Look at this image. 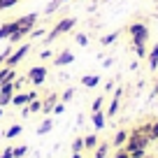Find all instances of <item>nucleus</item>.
Here are the masks:
<instances>
[{
	"label": "nucleus",
	"instance_id": "nucleus-9",
	"mask_svg": "<svg viewBox=\"0 0 158 158\" xmlns=\"http://www.w3.org/2000/svg\"><path fill=\"white\" fill-rule=\"evenodd\" d=\"M72 60H74V54H72V51H68V49L54 56V65H56V68H63V65H70Z\"/></svg>",
	"mask_w": 158,
	"mask_h": 158
},
{
	"label": "nucleus",
	"instance_id": "nucleus-15",
	"mask_svg": "<svg viewBox=\"0 0 158 158\" xmlns=\"http://www.w3.org/2000/svg\"><path fill=\"white\" fill-rule=\"evenodd\" d=\"M98 84H100L98 74H84V77H81V86H86V89H95Z\"/></svg>",
	"mask_w": 158,
	"mask_h": 158
},
{
	"label": "nucleus",
	"instance_id": "nucleus-8",
	"mask_svg": "<svg viewBox=\"0 0 158 158\" xmlns=\"http://www.w3.org/2000/svg\"><path fill=\"white\" fill-rule=\"evenodd\" d=\"M58 100H60V95L56 93V91H51V93L42 100V112H44L47 116H51V112H54V107H56V102H58Z\"/></svg>",
	"mask_w": 158,
	"mask_h": 158
},
{
	"label": "nucleus",
	"instance_id": "nucleus-32",
	"mask_svg": "<svg viewBox=\"0 0 158 158\" xmlns=\"http://www.w3.org/2000/svg\"><path fill=\"white\" fill-rule=\"evenodd\" d=\"M19 0H0V10H7V7H14Z\"/></svg>",
	"mask_w": 158,
	"mask_h": 158
},
{
	"label": "nucleus",
	"instance_id": "nucleus-12",
	"mask_svg": "<svg viewBox=\"0 0 158 158\" xmlns=\"http://www.w3.org/2000/svg\"><path fill=\"white\" fill-rule=\"evenodd\" d=\"M147 60H149V70H158V44H153V49H149Z\"/></svg>",
	"mask_w": 158,
	"mask_h": 158
},
{
	"label": "nucleus",
	"instance_id": "nucleus-4",
	"mask_svg": "<svg viewBox=\"0 0 158 158\" xmlns=\"http://www.w3.org/2000/svg\"><path fill=\"white\" fill-rule=\"evenodd\" d=\"M47 74H49V70L44 68V65H35V68L28 70V74H26V79H28L33 86H42L47 81Z\"/></svg>",
	"mask_w": 158,
	"mask_h": 158
},
{
	"label": "nucleus",
	"instance_id": "nucleus-7",
	"mask_svg": "<svg viewBox=\"0 0 158 158\" xmlns=\"http://www.w3.org/2000/svg\"><path fill=\"white\" fill-rule=\"evenodd\" d=\"M121 95H123V89H116V91H114V98H112V102H109L107 112H105V116H107V118L116 116L118 107H121Z\"/></svg>",
	"mask_w": 158,
	"mask_h": 158
},
{
	"label": "nucleus",
	"instance_id": "nucleus-27",
	"mask_svg": "<svg viewBox=\"0 0 158 158\" xmlns=\"http://www.w3.org/2000/svg\"><path fill=\"white\" fill-rule=\"evenodd\" d=\"M28 153V147H12V156L14 158H23Z\"/></svg>",
	"mask_w": 158,
	"mask_h": 158
},
{
	"label": "nucleus",
	"instance_id": "nucleus-38",
	"mask_svg": "<svg viewBox=\"0 0 158 158\" xmlns=\"http://www.w3.org/2000/svg\"><path fill=\"white\" fill-rule=\"evenodd\" d=\"M40 56L47 60V58H51V51H49V49H44V51H40Z\"/></svg>",
	"mask_w": 158,
	"mask_h": 158
},
{
	"label": "nucleus",
	"instance_id": "nucleus-40",
	"mask_svg": "<svg viewBox=\"0 0 158 158\" xmlns=\"http://www.w3.org/2000/svg\"><path fill=\"white\" fill-rule=\"evenodd\" d=\"M153 93H158V81H156V86H153Z\"/></svg>",
	"mask_w": 158,
	"mask_h": 158
},
{
	"label": "nucleus",
	"instance_id": "nucleus-25",
	"mask_svg": "<svg viewBox=\"0 0 158 158\" xmlns=\"http://www.w3.org/2000/svg\"><path fill=\"white\" fill-rule=\"evenodd\" d=\"M47 33H49V30H44V28H33V30H30V37H33V40H40V37H42V40H44V35Z\"/></svg>",
	"mask_w": 158,
	"mask_h": 158
},
{
	"label": "nucleus",
	"instance_id": "nucleus-23",
	"mask_svg": "<svg viewBox=\"0 0 158 158\" xmlns=\"http://www.w3.org/2000/svg\"><path fill=\"white\" fill-rule=\"evenodd\" d=\"M74 42L79 47H89V35L86 33H74Z\"/></svg>",
	"mask_w": 158,
	"mask_h": 158
},
{
	"label": "nucleus",
	"instance_id": "nucleus-11",
	"mask_svg": "<svg viewBox=\"0 0 158 158\" xmlns=\"http://www.w3.org/2000/svg\"><path fill=\"white\" fill-rule=\"evenodd\" d=\"M128 130H118L116 135H114V139H112V147H116V149H121L126 142H128Z\"/></svg>",
	"mask_w": 158,
	"mask_h": 158
},
{
	"label": "nucleus",
	"instance_id": "nucleus-21",
	"mask_svg": "<svg viewBox=\"0 0 158 158\" xmlns=\"http://www.w3.org/2000/svg\"><path fill=\"white\" fill-rule=\"evenodd\" d=\"M118 35H121L118 30H116V33H109V35H102V37H100V44H105V47H107V44H114V42L118 40Z\"/></svg>",
	"mask_w": 158,
	"mask_h": 158
},
{
	"label": "nucleus",
	"instance_id": "nucleus-6",
	"mask_svg": "<svg viewBox=\"0 0 158 158\" xmlns=\"http://www.w3.org/2000/svg\"><path fill=\"white\" fill-rule=\"evenodd\" d=\"M35 23H37V14H35V12H30V14H23L21 19H16V26L21 28V33H23V35H28L30 30L35 28Z\"/></svg>",
	"mask_w": 158,
	"mask_h": 158
},
{
	"label": "nucleus",
	"instance_id": "nucleus-24",
	"mask_svg": "<svg viewBox=\"0 0 158 158\" xmlns=\"http://www.w3.org/2000/svg\"><path fill=\"white\" fill-rule=\"evenodd\" d=\"M133 47H135V56L137 58H147V54H149L147 44H133Z\"/></svg>",
	"mask_w": 158,
	"mask_h": 158
},
{
	"label": "nucleus",
	"instance_id": "nucleus-31",
	"mask_svg": "<svg viewBox=\"0 0 158 158\" xmlns=\"http://www.w3.org/2000/svg\"><path fill=\"white\" fill-rule=\"evenodd\" d=\"M149 139H151V142H153V139H158V121H153V123H151V130H149Z\"/></svg>",
	"mask_w": 158,
	"mask_h": 158
},
{
	"label": "nucleus",
	"instance_id": "nucleus-33",
	"mask_svg": "<svg viewBox=\"0 0 158 158\" xmlns=\"http://www.w3.org/2000/svg\"><path fill=\"white\" fill-rule=\"evenodd\" d=\"M65 112V102H60V100H58V102H56V107H54V112H51V114H56V116H58V114H63Z\"/></svg>",
	"mask_w": 158,
	"mask_h": 158
},
{
	"label": "nucleus",
	"instance_id": "nucleus-35",
	"mask_svg": "<svg viewBox=\"0 0 158 158\" xmlns=\"http://www.w3.org/2000/svg\"><path fill=\"white\" fill-rule=\"evenodd\" d=\"M130 156L133 158H144L147 156V149H135V151H130Z\"/></svg>",
	"mask_w": 158,
	"mask_h": 158
},
{
	"label": "nucleus",
	"instance_id": "nucleus-42",
	"mask_svg": "<svg viewBox=\"0 0 158 158\" xmlns=\"http://www.w3.org/2000/svg\"><path fill=\"white\" fill-rule=\"evenodd\" d=\"M60 2H70V0H60Z\"/></svg>",
	"mask_w": 158,
	"mask_h": 158
},
{
	"label": "nucleus",
	"instance_id": "nucleus-34",
	"mask_svg": "<svg viewBox=\"0 0 158 158\" xmlns=\"http://www.w3.org/2000/svg\"><path fill=\"white\" fill-rule=\"evenodd\" d=\"M10 54H12V49H5V51H0V68L5 65V60L10 58Z\"/></svg>",
	"mask_w": 158,
	"mask_h": 158
},
{
	"label": "nucleus",
	"instance_id": "nucleus-20",
	"mask_svg": "<svg viewBox=\"0 0 158 158\" xmlns=\"http://www.w3.org/2000/svg\"><path fill=\"white\" fill-rule=\"evenodd\" d=\"M51 128H54V121H51V116H49V118H44V121L37 126V135H47Z\"/></svg>",
	"mask_w": 158,
	"mask_h": 158
},
{
	"label": "nucleus",
	"instance_id": "nucleus-28",
	"mask_svg": "<svg viewBox=\"0 0 158 158\" xmlns=\"http://www.w3.org/2000/svg\"><path fill=\"white\" fill-rule=\"evenodd\" d=\"M60 5H63V2H60V0H51L49 5H47V10H44V12H47V14H54V12L58 10Z\"/></svg>",
	"mask_w": 158,
	"mask_h": 158
},
{
	"label": "nucleus",
	"instance_id": "nucleus-22",
	"mask_svg": "<svg viewBox=\"0 0 158 158\" xmlns=\"http://www.w3.org/2000/svg\"><path fill=\"white\" fill-rule=\"evenodd\" d=\"M102 105H105V95H98V98L93 100V105H91V114L93 112H102Z\"/></svg>",
	"mask_w": 158,
	"mask_h": 158
},
{
	"label": "nucleus",
	"instance_id": "nucleus-2",
	"mask_svg": "<svg viewBox=\"0 0 158 158\" xmlns=\"http://www.w3.org/2000/svg\"><path fill=\"white\" fill-rule=\"evenodd\" d=\"M149 142H151V139H149L147 135H142V133H137V130H133V133L128 135V142L123 144V149L130 153V151H135V149H147Z\"/></svg>",
	"mask_w": 158,
	"mask_h": 158
},
{
	"label": "nucleus",
	"instance_id": "nucleus-16",
	"mask_svg": "<svg viewBox=\"0 0 158 158\" xmlns=\"http://www.w3.org/2000/svg\"><path fill=\"white\" fill-rule=\"evenodd\" d=\"M16 28H19V26H16V21H10V23L0 26V40H7V37H10V35L14 33Z\"/></svg>",
	"mask_w": 158,
	"mask_h": 158
},
{
	"label": "nucleus",
	"instance_id": "nucleus-17",
	"mask_svg": "<svg viewBox=\"0 0 158 158\" xmlns=\"http://www.w3.org/2000/svg\"><path fill=\"white\" fill-rule=\"evenodd\" d=\"M28 102H30L28 93H14L12 95V105H14V107H26Z\"/></svg>",
	"mask_w": 158,
	"mask_h": 158
},
{
	"label": "nucleus",
	"instance_id": "nucleus-26",
	"mask_svg": "<svg viewBox=\"0 0 158 158\" xmlns=\"http://www.w3.org/2000/svg\"><path fill=\"white\" fill-rule=\"evenodd\" d=\"M28 112H33V114L35 112H42V100H40V98L37 100H30V102H28Z\"/></svg>",
	"mask_w": 158,
	"mask_h": 158
},
{
	"label": "nucleus",
	"instance_id": "nucleus-30",
	"mask_svg": "<svg viewBox=\"0 0 158 158\" xmlns=\"http://www.w3.org/2000/svg\"><path fill=\"white\" fill-rule=\"evenodd\" d=\"M72 98H74V89H65L63 95H60V102H70Z\"/></svg>",
	"mask_w": 158,
	"mask_h": 158
},
{
	"label": "nucleus",
	"instance_id": "nucleus-36",
	"mask_svg": "<svg viewBox=\"0 0 158 158\" xmlns=\"http://www.w3.org/2000/svg\"><path fill=\"white\" fill-rule=\"evenodd\" d=\"M114 158H128V151H126V149L121 147V149L116 151V156H114Z\"/></svg>",
	"mask_w": 158,
	"mask_h": 158
},
{
	"label": "nucleus",
	"instance_id": "nucleus-14",
	"mask_svg": "<svg viewBox=\"0 0 158 158\" xmlns=\"http://www.w3.org/2000/svg\"><path fill=\"white\" fill-rule=\"evenodd\" d=\"M98 144H100V139H98V135H95V133H91V135H86V137H84V149H86V151H95Z\"/></svg>",
	"mask_w": 158,
	"mask_h": 158
},
{
	"label": "nucleus",
	"instance_id": "nucleus-29",
	"mask_svg": "<svg viewBox=\"0 0 158 158\" xmlns=\"http://www.w3.org/2000/svg\"><path fill=\"white\" fill-rule=\"evenodd\" d=\"M77 151H84V137H77L72 142V153H77Z\"/></svg>",
	"mask_w": 158,
	"mask_h": 158
},
{
	"label": "nucleus",
	"instance_id": "nucleus-13",
	"mask_svg": "<svg viewBox=\"0 0 158 158\" xmlns=\"http://www.w3.org/2000/svg\"><path fill=\"white\" fill-rule=\"evenodd\" d=\"M91 121H93V126L98 130H102L105 123H107V116H105V112H93V114H91Z\"/></svg>",
	"mask_w": 158,
	"mask_h": 158
},
{
	"label": "nucleus",
	"instance_id": "nucleus-41",
	"mask_svg": "<svg viewBox=\"0 0 158 158\" xmlns=\"http://www.w3.org/2000/svg\"><path fill=\"white\" fill-rule=\"evenodd\" d=\"M0 116H2V107H0Z\"/></svg>",
	"mask_w": 158,
	"mask_h": 158
},
{
	"label": "nucleus",
	"instance_id": "nucleus-3",
	"mask_svg": "<svg viewBox=\"0 0 158 158\" xmlns=\"http://www.w3.org/2000/svg\"><path fill=\"white\" fill-rule=\"evenodd\" d=\"M128 33H130L133 44H147V40H149V28H147V23H130V26H128Z\"/></svg>",
	"mask_w": 158,
	"mask_h": 158
},
{
	"label": "nucleus",
	"instance_id": "nucleus-5",
	"mask_svg": "<svg viewBox=\"0 0 158 158\" xmlns=\"http://www.w3.org/2000/svg\"><path fill=\"white\" fill-rule=\"evenodd\" d=\"M28 54H30V44L26 42V44H21L16 51H12V54H10V58L5 60V65H10V68H16V65H19V63H21V60H23Z\"/></svg>",
	"mask_w": 158,
	"mask_h": 158
},
{
	"label": "nucleus",
	"instance_id": "nucleus-19",
	"mask_svg": "<svg viewBox=\"0 0 158 158\" xmlns=\"http://www.w3.org/2000/svg\"><path fill=\"white\" fill-rule=\"evenodd\" d=\"M21 133H23V126L14 123V126H10V128L5 130V137H7V139H12V137H19Z\"/></svg>",
	"mask_w": 158,
	"mask_h": 158
},
{
	"label": "nucleus",
	"instance_id": "nucleus-10",
	"mask_svg": "<svg viewBox=\"0 0 158 158\" xmlns=\"http://www.w3.org/2000/svg\"><path fill=\"white\" fill-rule=\"evenodd\" d=\"M16 79V70L10 68V65H2L0 68V84H5V81H14Z\"/></svg>",
	"mask_w": 158,
	"mask_h": 158
},
{
	"label": "nucleus",
	"instance_id": "nucleus-39",
	"mask_svg": "<svg viewBox=\"0 0 158 158\" xmlns=\"http://www.w3.org/2000/svg\"><path fill=\"white\" fill-rule=\"evenodd\" d=\"M70 158H84V156H81V151H77V153H72Z\"/></svg>",
	"mask_w": 158,
	"mask_h": 158
},
{
	"label": "nucleus",
	"instance_id": "nucleus-1",
	"mask_svg": "<svg viewBox=\"0 0 158 158\" xmlns=\"http://www.w3.org/2000/svg\"><path fill=\"white\" fill-rule=\"evenodd\" d=\"M74 26H77V16H63V19H60L58 23H56L54 28H51L49 33L44 35V42H47V44H51V42H54V40H58L60 35L70 33Z\"/></svg>",
	"mask_w": 158,
	"mask_h": 158
},
{
	"label": "nucleus",
	"instance_id": "nucleus-37",
	"mask_svg": "<svg viewBox=\"0 0 158 158\" xmlns=\"http://www.w3.org/2000/svg\"><path fill=\"white\" fill-rule=\"evenodd\" d=\"M0 158H14V156H12V147H7L5 151L0 153Z\"/></svg>",
	"mask_w": 158,
	"mask_h": 158
},
{
	"label": "nucleus",
	"instance_id": "nucleus-18",
	"mask_svg": "<svg viewBox=\"0 0 158 158\" xmlns=\"http://www.w3.org/2000/svg\"><path fill=\"white\" fill-rule=\"evenodd\" d=\"M109 147H112V144H107V142H100L98 147H95V153H93V158H107V153H109Z\"/></svg>",
	"mask_w": 158,
	"mask_h": 158
}]
</instances>
